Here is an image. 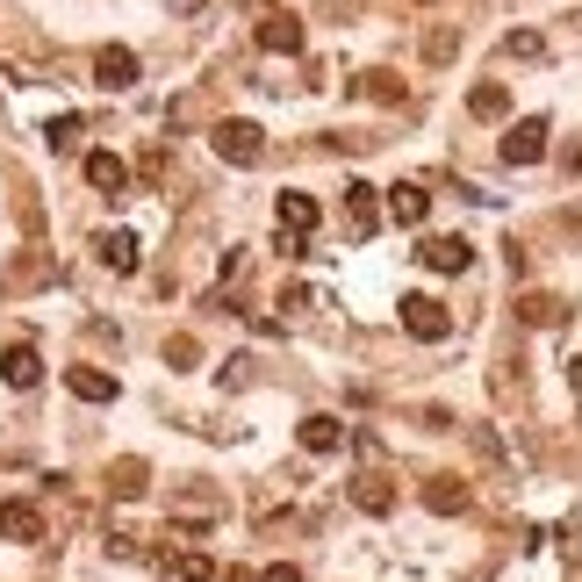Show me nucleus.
Returning a JSON list of instances; mask_svg holds the SVG:
<instances>
[{
  "label": "nucleus",
  "mask_w": 582,
  "mask_h": 582,
  "mask_svg": "<svg viewBox=\"0 0 582 582\" xmlns=\"http://www.w3.org/2000/svg\"><path fill=\"white\" fill-rule=\"evenodd\" d=\"M209 144H216L223 166H259V158H266V130L245 122V116H223L216 130H209Z\"/></svg>",
  "instance_id": "nucleus-1"
},
{
  "label": "nucleus",
  "mask_w": 582,
  "mask_h": 582,
  "mask_svg": "<svg viewBox=\"0 0 582 582\" xmlns=\"http://www.w3.org/2000/svg\"><path fill=\"white\" fill-rule=\"evenodd\" d=\"M503 158H511V166H539V158H547V116H518L511 130H503Z\"/></svg>",
  "instance_id": "nucleus-2"
},
{
  "label": "nucleus",
  "mask_w": 582,
  "mask_h": 582,
  "mask_svg": "<svg viewBox=\"0 0 582 582\" xmlns=\"http://www.w3.org/2000/svg\"><path fill=\"white\" fill-rule=\"evenodd\" d=\"M259 51L295 58V51H302V22H295L288 8H266V15H259Z\"/></svg>",
  "instance_id": "nucleus-3"
},
{
  "label": "nucleus",
  "mask_w": 582,
  "mask_h": 582,
  "mask_svg": "<svg viewBox=\"0 0 582 582\" xmlns=\"http://www.w3.org/2000/svg\"><path fill=\"white\" fill-rule=\"evenodd\" d=\"M0 539H15V547H36L44 539V511L29 497H8L0 503Z\"/></svg>",
  "instance_id": "nucleus-4"
},
{
  "label": "nucleus",
  "mask_w": 582,
  "mask_h": 582,
  "mask_svg": "<svg viewBox=\"0 0 582 582\" xmlns=\"http://www.w3.org/2000/svg\"><path fill=\"white\" fill-rule=\"evenodd\" d=\"M274 216H281V230H288V238H309V230L324 223V202H317V194H302V188H288L274 202Z\"/></svg>",
  "instance_id": "nucleus-5"
},
{
  "label": "nucleus",
  "mask_w": 582,
  "mask_h": 582,
  "mask_svg": "<svg viewBox=\"0 0 582 582\" xmlns=\"http://www.w3.org/2000/svg\"><path fill=\"white\" fill-rule=\"evenodd\" d=\"M295 439H302V453H338L353 431H345V417H331V411H309L302 425H295Z\"/></svg>",
  "instance_id": "nucleus-6"
},
{
  "label": "nucleus",
  "mask_w": 582,
  "mask_h": 582,
  "mask_svg": "<svg viewBox=\"0 0 582 582\" xmlns=\"http://www.w3.org/2000/svg\"><path fill=\"white\" fill-rule=\"evenodd\" d=\"M138 51H122V44H102V51H94V80L108 86V94H122V86H138Z\"/></svg>",
  "instance_id": "nucleus-7"
},
{
  "label": "nucleus",
  "mask_w": 582,
  "mask_h": 582,
  "mask_svg": "<svg viewBox=\"0 0 582 582\" xmlns=\"http://www.w3.org/2000/svg\"><path fill=\"white\" fill-rule=\"evenodd\" d=\"M403 331H411L417 345H431V338H446V309L431 302V295H403Z\"/></svg>",
  "instance_id": "nucleus-8"
},
{
  "label": "nucleus",
  "mask_w": 582,
  "mask_h": 582,
  "mask_svg": "<svg viewBox=\"0 0 582 582\" xmlns=\"http://www.w3.org/2000/svg\"><path fill=\"white\" fill-rule=\"evenodd\" d=\"M0 381H8V389H36V381H44V353H36V345H8V353H0Z\"/></svg>",
  "instance_id": "nucleus-9"
},
{
  "label": "nucleus",
  "mask_w": 582,
  "mask_h": 582,
  "mask_svg": "<svg viewBox=\"0 0 582 582\" xmlns=\"http://www.w3.org/2000/svg\"><path fill=\"white\" fill-rule=\"evenodd\" d=\"M425 266H439V274H467V266H475V245L467 238H425Z\"/></svg>",
  "instance_id": "nucleus-10"
},
{
  "label": "nucleus",
  "mask_w": 582,
  "mask_h": 582,
  "mask_svg": "<svg viewBox=\"0 0 582 582\" xmlns=\"http://www.w3.org/2000/svg\"><path fill=\"white\" fill-rule=\"evenodd\" d=\"M86 188H94V194H122V188H130V166H122L116 152H86Z\"/></svg>",
  "instance_id": "nucleus-11"
},
{
  "label": "nucleus",
  "mask_w": 582,
  "mask_h": 582,
  "mask_svg": "<svg viewBox=\"0 0 582 582\" xmlns=\"http://www.w3.org/2000/svg\"><path fill=\"white\" fill-rule=\"evenodd\" d=\"M425 511L461 518V511H467V482H461V475H431V482H425Z\"/></svg>",
  "instance_id": "nucleus-12"
},
{
  "label": "nucleus",
  "mask_w": 582,
  "mask_h": 582,
  "mask_svg": "<svg viewBox=\"0 0 582 582\" xmlns=\"http://www.w3.org/2000/svg\"><path fill=\"white\" fill-rule=\"evenodd\" d=\"M389 216H395V223H411V230H417V223L431 216V194L417 188V180H403V188H389Z\"/></svg>",
  "instance_id": "nucleus-13"
},
{
  "label": "nucleus",
  "mask_w": 582,
  "mask_h": 582,
  "mask_svg": "<svg viewBox=\"0 0 582 582\" xmlns=\"http://www.w3.org/2000/svg\"><path fill=\"white\" fill-rule=\"evenodd\" d=\"M66 389L80 395V403H116V375H102V367H72Z\"/></svg>",
  "instance_id": "nucleus-14"
},
{
  "label": "nucleus",
  "mask_w": 582,
  "mask_h": 582,
  "mask_svg": "<svg viewBox=\"0 0 582 582\" xmlns=\"http://www.w3.org/2000/svg\"><path fill=\"white\" fill-rule=\"evenodd\" d=\"M102 266H108V274H138V230H108V238H102Z\"/></svg>",
  "instance_id": "nucleus-15"
},
{
  "label": "nucleus",
  "mask_w": 582,
  "mask_h": 582,
  "mask_svg": "<svg viewBox=\"0 0 582 582\" xmlns=\"http://www.w3.org/2000/svg\"><path fill=\"white\" fill-rule=\"evenodd\" d=\"M353 503H360L367 518H389V511H395V489H389L381 475H360V482H353Z\"/></svg>",
  "instance_id": "nucleus-16"
},
{
  "label": "nucleus",
  "mask_w": 582,
  "mask_h": 582,
  "mask_svg": "<svg viewBox=\"0 0 582 582\" xmlns=\"http://www.w3.org/2000/svg\"><path fill=\"white\" fill-rule=\"evenodd\" d=\"M345 209H353V230H360V238L381 223V202H375V188H367V180H353V188H345Z\"/></svg>",
  "instance_id": "nucleus-17"
},
{
  "label": "nucleus",
  "mask_w": 582,
  "mask_h": 582,
  "mask_svg": "<svg viewBox=\"0 0 582 582\" xmlns=\"http://www.w3.org/2000/svg\"><path fill=\"white\" fill-rule=\"evenodd\" d=\"M518 317H525L532 331H547V324H561V302H554V295H539V288H532L525 302H518Z\"/></svg>",
  "instance_id": "nucleus-18"
},
{
  "label": "nucleus",
  "mask_w": 582,
  "mask_h": 582,
  "mask_svg": "<svg viewBox=\"0 0 582 582\" xmlns=\"http://www.w3.org/2000/svg\"><path fill=\"white\" fill-rule=\"evenodd\" d=\"M467 108L489 122V116H503V108H511V94H503V80H497V86H475V94H467Z\"/></svg>",
  "instance_id": "nucleus-19"
},
{
  "label": "nucleus",
  "mask_w": 582,
  "mask_h": 582,
  "mask_svg": "<svg viewBox=\"0 0 582 582\" xmlns=\"http://www.w3.org/2000/svg\"><path fill=\"white\" fill-rule=\"evenodd\" d=\"M360 94H367V102H403V80H395V72H367Z\"/></svg>",
  "instance_id": "nucleus-20"
},
{
  "label": "nucleus",
  "mask_w": 582,
  "mask_h": 582,
  "mask_svg": "<svg viewBox=\"0 0 582 582\" xmlns=\"http://www.w3.org/2000/svg\"><path fill=\"white\" fill-rule=\"evenodd\" d=\"M503 51H511V58H539V51H547V36H539V29H511V36H503Z\"/></svg>",
  "instance_id": "nucleus-21"
},
{
  "label": "nucleus",
  "mask_w": 582,
  "mask_h": 582,
  "mask_svg": "<svg viewBox=\"0 0 582 582\" xmlns=\"http://www.w3.org/2000/svg\"><path fill=\"white\" fill-rule=\"evenodd\" d=\"M173 575H180V582H209L216 568H209V554H173Z\"/></svg>",
  "instance_id": "nucleus-22"
},
{
  "label": "nucleus",
  "mask_w": 582,
  "mask_h": 582,
  "mask_svg": "<svg viewBox=\"0 0 582 582\" xmlns=\"http://www.w3.org/2000/svg\"><path fill=\"white\" fill-rule=\"evenodd\" d=\"M116 497H144V461H116Z\"/></svg>",
  "instance_id": "nucleus-23"
},
{
  "label": "nucleus",
  "mask_w": 582,
  "mask_h": 582,
  "mask_svg": "<svg viewBox=\"0 0 582 582\" xmlns=\"http://www.w3.org/2000/svg\"><path fill=\"white\" fill-rule=\"evenodd\" d=\"M44 138H51V152H72V144H80V116H58Z\"/></svg>",
  "instance_id": "nucleus-24"
},
{
  "label": "nucleus",
  "mask_w": 582,
  "mask_h": 582,
  "mask_svg": "<svg viewBox=\"0 0 582 582\" xmlns=\"http://www.w3.org/2000/svg\"><path fill=\"white\" fill-rule=\"evenodd\" d=\"M166 360H173V367H194L202 353H194V338H173V345H166Z\"/></svg>",
  "instance_id": "nucleus-25"
},
{
  "label": "nucleus",
  "mask_w": 582,
  "mask_h": 582,
  "mask_svg": "<svg viewBox=\"0 0 582 582\" xmlns=\"http://www.w3.org/2000/svg\"><path fill=\"white\" fill-rule=\"evenodd\" d=\"M259 582H302V568H295V561H274V568H266Z\"/></svg>",
  "instance_id": "nucleus-26"
},
{
  "label": "nucleus",
  "mask_w": 582,
  "mask_h": 582,
  "mask_svg": "<svg viewBox=\"0 0 582 582\" xmlns=\"http://www.w3.org/2000/svg\"><path fill=\"white\" fill-rule=\"evenodd\" d=\"M223 582H259V575H252V568H223Z\"/></svg>",
  "instance_id": "nucleus-27"
},
{
  "label": "nucleus",
  "mask_w": 582,
  "mask_h": 582,
  "mask_svg": "<svg viewBox=\"0 0 582 582\" xmlns=\"http://www.w3.org/2000/svg\"><path fill=\"white\" fill-rule=\"evenodd\" d=\"M575 425H582V417H575Z\"/></svg>",
  "instance_id": "nucleus-28"
}]
</instances>
